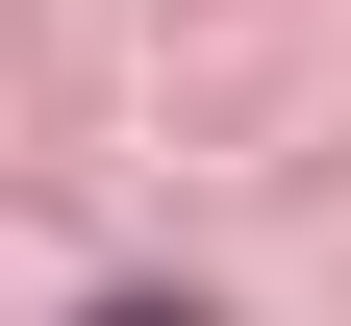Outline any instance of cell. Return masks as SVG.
I'll return each instance as SVG.
<instances>
[{"instance_id": "cell-1", "label": "cell", "mask_w": 351, "mask_h": 326, "mask_svg": "<svg viewBox=\"0 0 351 326\" xmlns=\"http://www.w3.org/2000/svg\"><path fill=\"white\" fill-rule=\"evenodd\" d=\"M101 326H201V301H101Z\"/></svg>"}]
</instances>
